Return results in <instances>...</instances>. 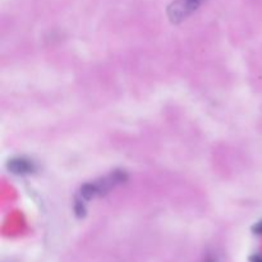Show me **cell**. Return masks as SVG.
<instances>
[{
  "instance_id": "1",
  "label": "cell",
  "mask_w": 262,
  "mask_h": 262,
  "mask_svg": "<svg viewBox=\"0 0 262 262\" xmlns=\"http://www.w3.org/2000/svg\"><path fill=\"white\" fill-rule=\"evenodd\" d=\"M123 181V174H114V176H110L107 178L102 179L101 182H97V183L87 184L83 187V189L81 191V199L83 201H89V200L94 199L96 194H101L102 191H107L112 187H114L115 184L120 183ZM81 200V201H82Z\"/></svg>"
},
{
  "instance_id": "2",
  "label": "cell",
  "mask_w": 262,
  "mask_h": 262,
  "mask_svg": "<svg viewBox=\"0 0 262 262\" xmlns=\"http://www.w3.org/2000/svg\"><path fill=\"white\" fill-rule=\"evenodd\" d=\"M201 3L202 0H176L168 8L169 18L173 22H181L193 13Z\"/></svg>"
},
{
  "instance_id": "3",
  "label": "cell",
  "mask_w": 262,
  "mask_h": 262,
  "mask_svg": "<svg viewBox=\"0 0 262 262\" xmlns=\"http://www.w3.org/2000/svg\"><path fill=\"white\" fill-rule=\"evenodd\" d=\"M9 168L13 173H30L33 169L32 164L28 160H23V159H18V160H12L9 163Z\"/></svg>"
},
{
  "instance_id": "4",
  "label": "cell",
  "mask_w": 262,
  "mask_h": 262,
  "mask_svg": "<svg viewBox=\"0 0 262 262\" xmlns=\"http://www.w3.org/2000/svg\"><path fill=\"white\" fill-rule=\"evenodd\" d=\"M255 232H257V233H260V234H262V223H260L257 227H255Z\"/></svg>"
},
{
  "instance_id": "5",
  "label": "cell",
  "mask_w": 262,
  "mask_h": 262,
  "mask_svg": "<svg viewBox=\"0 0 262 262\" xmlns=\"http://www.w3.org/2000/svg\"><path fill=\"white\" fill-rule=\"evenodd\" d=\"M252 262H262V257H260V256H255V257H252Z\"/></svg>"
}]
</instances>
